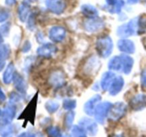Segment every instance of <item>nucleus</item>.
<instances>
[{"label": "nucleus", "mask_w": 146, "mask_h": 137, "mask_svg": "<svg viewBox=\"0 0 146 137\" xmlns=\"http://www.w3.org/2000/svg\"><path fill=\"white\" fill-rule=\"evenodd\" d=\"M113 48L112 39L108 36L101 37L97 39L96 43V49L98 55L103 58H106L111 54Z\"/></svg>", "instance_id": "1"}, {"label": "nucleus", "mask_w": 146, "mask_h": 137, "mask_svg": "<svg viewBox=\"0 0 146 137\" xmlns=\"http://www.w3.org/2000/svg\"><path fill=\"white\" fill-rule=\"evenodd\" d=\"M138 34V19L135 18L128 24L120 26L117 29V34L121 37H128Z\"/></svg>", "instance_id": "2"}, {"label": "nucleus", "mask_w": 146, "mask_h": 137, "mask_svg": "<svg viewBox=\"0 0 146 137\" xmlns=\"http://www.w3.org/2000/svg\"><path fill=\"white\" fill-rule=\"evenodd\" d=\"M127 111V106L124 103L117 102L113 104L108 114V119L112 121H117L125 116Z\"/></svg>", "instance_id": "3"}, {"label": "nucleus", "mask_w": 146, "mask_h": 137, "mask_svg": "<svg viewBox=\"0 0 146 137\" xmlns=\"http://www.w3.org/2000/svg\"><path fill=\"white\" fill-rule=\"evenodd\" d=\"M113 104L108 101L101 103L97 105L96 107L95 111H94V115L96 121H98L100 124H104L105 122V120L106 117H108V112L110 111V108H111Z\"/></svg>", "instance_id": "4"}, {"label": "nucleus", "mask_w": 146, "mask_h": 137, "mask_svg": "<svg viewBox=\"0 0 146 137\" xmlns=\"http://www.w3.org/2000/svg\"><path fill=\"white\" fill-rule=\"evenodd\" d=\"M101 67V62L97 57L93 55L86 61L84 67V71L86 75L94 76Z\"/></svg>", "instance_id": "5"}, {"label": "nucleus", "mask_w": 146, "mask_h": 137, "mask_svg": "<svg viewBox=\"0 0 146 137\" xmlns=\"http://www.w3.org/2000/svg\"><path fill=\"white\" fill-rule=\"evenodd\" d=\"M48 81L51 86L60 88L66 84V75L61 70L56 69L51 73Z\"/></svg>", "instance_id": "6"}, {"label": "nucleus", "mask_w": 146, "mask_h": 137, "mask_svg": "<svg viewBox=\"0 0 146 137\" xmlns=\"http://www.w3.org/2000/svg\"><path fill=\"white\" fill-rule=\"evenodd\" d=\"M105 26V23L101 19L94 17L84 22V28L88 32L96 33L101 31Z\"/></svg>", "instance_id": "7"}, {"label": "nucleus", "mask_w": 146, "mask_h": 137, "mask_svg": "<svg viewBox=\"0 0 146 137\" xmlns=\"http://www.w3.org/2000/svg\"><path fill=\"white\" fill-rule=\"evenodd\" d=\"M66 36L65 29L60 26H54L48 30V38L52 41L58 43L62 41Z\"/></svg>", "instance_id": "8"}, {"label": "nucleus", "mask_w": 146, "mask_h": 137, "mask_svg": "<svg viewBox=\"0 0 146 137\" xmlns=\"http://www.w3.org/2000/svg\"><path fill=\"white\" fill-rule=\"evenodd\" d=\"M57 51V48L51 43H46L38 47L36 50L37 55L44 58H50Z\"/></svg>", "instance_id": "9"}, {"label": "nucleus", "mask_w": 146, "mask_h": 137, "mask_svg": "<svg viewBox=\"0 0 146 137\" xmlns=\"http://www.w3.org/2000/svg\"><path fill=\"white\" fill-rule=\"evenodd\" d=\"M79 124L85 130L86 132L88 133V134L91 136H94L96 134L98 131V127H97L96 123L93 121L91 118H81L79 121Z\"/></svg>", "instance_id": "10"}, {"label": "nucleus", "mask_w": 146, "mask_h": 137, "mask_svg": "<svg viewBox=\"0 0 146 137\" xmlns=\"http://www.w3.org/2000/svg\"><path fill=\"white\" fill-rule=\"evenodd\" d=\"M117 46L118 49L125 54H133L135 51V44L130 39H123L119 40L117 43Z\"/></svg>", "instance_id": "11"}, {"label": "nucleus", "mask_w": 146, "mask_h": 137, "mask_svg": "<svg viewBox=\"0 0 146 137\" xmlns=\"http://www.w3.org/2000/svg\"><path fill=\"white\" fill-rule=\"evenodd\" d=\"M130 106L135 111L141 110L146 106V95L140 94H137L131 98L130 101Z\"/></svg>", "instance_id": "12"}, {"label": "nucleus", "mask_w": 146, "mask_h": 137, "mask_svg": "<svg viewBox=\"0 0 146 137\" xmlns=\"http://www.w3.org/2000/svg\"><path fill=\"white\" fill-rule=\"evenodd\" d=\"M101 100V96L99 94H96L94 96H93L84 105V111L89 116L94 115L96 107L97 106V105L98 104V102Z\"/></svg>", "instance_id": "13"}, {"label": "nucleus", "mask_w": 146, "mask_h": 137, "mask_svg": "<svg viewBox=\"0 0 146 137\" xmlns=\"http://www.w3.org/2000/svg\"><path fill=\"white\" fill-rule=\"evenodd\" d=\"M46 4L50 11L55 14H61L66 7L64 0H47Z\"/></svg>", "instance_id": "14"}, {"label": "nucleus", "mask_w": 146, "mask_h": 137, "mask_svg": "<svg viewBox=\"0 0 146 137\" xmlns=\"http://www.w3.org/2000/svg\"><path fill=\"white\" fill-rule=\"evenodd\" d=\"M124 86V79L121 76H115L109 88V94L112 96H115L121 91Z\"/></svg>", "instance_id": "15"}, {"label": "nucleus", "mask_w": 146, "mask_h": 137, "mask_svg": "<svg viewBox=\"0 0 146 137\" xmlns=\"http://www.w3.org/2000/svg\"><path fill=\"white\" fill-rule=\"evenodd\" d=\"M115 76H116L115 74L112 71H107V72L104 73L101 81V88L104 91H106L109 89Z\"/></svg>", "instance_id": "16"}, {"label": "nucleus", "mask_w": 146, "mask_h": 137, "mask_svg": "<svg viewBox=\"0 0 146 137\" xmlns=\"http://www.w3.org/2000/svg\"><path fill=\"white\" fill-rule=\"evenodd\" d=\"M122 60V71L125 74H129L132 71L133 67L134 60L132 57L128 55H121Z\"/></svg>", "instance_id": "17"}, {"label": "nucleus", "mask_w": 146, "mask_h": 137, "mask_svg": "<svg viewBox=\"0 0 146 137\" xmlns=\"http://www.w3.org/2000/svg\"><path fill=\"white\" fill-rule=\"evenodd\" d=\"M108 68L111 70L122 71V60L121 56H115L113 57L108 63Z\"/></svg>", "instance_id": "18"}, {"label": "nucleus", "mask_w": 146, "mask_h": 137, "mask_svg": "<svg viewBox=\"0 0 146 137\" xmlns=\"http://www.w3.org/2000/svg\"><path fill=\"white\" fill-rule=\"evenodd\" d=\"M14 84H15L16 88L19 91L23 93L26 92V90H27V84H26V82L24 78L19 74H16V76H14Z\"/></svg>", "instance_id": "19"}, {"label": "nucleus", "mask_w": 146, "mask_h": 137, "mask_svg": "<svg viewBox=\"0 0 146 137\" xmlns=\"http://www.w3.org/2000/svg\"><path fill=\"white\" fill-rule=\"evenodd\" d=\"M14 67L12 64H10L6 69L4 74V81L6 84H9L11 81L12 78H14Z\"/></svg>", "instance_id": "20"}, {"label": "nucleus", "mask_w": 146, "mask_h": 137, "mask_svg": "<svg viewBox=\"0 0 146 137\" xmlns=\"http://www.w3.org/2000/svg\"><path fill=\"white\" fill-rule=\"evenodd\" d=\"M82 11L86 16L88 17L89 18H94L96 17L98 14V11L94 7L89 5H84L82 8Z\"/></svg>", "instance_id": "21"}, {"label": "nucleus", "mask_w": 146, "mask_h": 137, "mask_svg": "<svg viewBox=\"0 0 146 137\" xmlns=\"http://www.w3.org/2000/svg\"><path fill=\"white\" fill-rule=\"evenodd\" d=\"M16 109L15 107L12 105H10L7 106L4 111V121L5 122L8 123L9 121H11L13 118H14V115H15Z\"/></svg>", "instance_id": "22"}, {"label": "nucleus", "mask_w": 146, "mask_h": 137, "mask_svg": "<svg viewBox=\"0 0 146 137\" xmlns=\"http://www.w3.org/2000/svg\"><path fill=\"white\" fill-rule=\"evenodd\" d=\"M71 134L74 137H86V131L81 126H74L71 131Z\"/></svg>", "instance_id": "23"}, {"label": "nucleus", "mask_w": 146, "mask_h": 137, "mask_svg": "<svg viewBox=\"0 0 146 137\" xmlns=\"http://www.w3.org/2000/svg\"><path fill=\"white\" fill-rule=\"evenodd\" d=\"M58 107H59V104L54 101H48L45 104L46 109L49 113H54L58 110Z\"/></svg>", "instance_id": "24"}, {"label": "nucleus", "mask_w": 146, "mask_h": 137, "mask_svg": "<svg viewBox=\"0 0 146 137\" xmlns=\"http://www.w3.org/2000/svg\"><path fill=\"white\" fill-rule=\"evenodd\" d=\"M76 106V101L74 99H66L63 103V107L65 110L71 111Z\"/></svg>", "instance_id": "25"}, {"label": "nucleus", "mask_w": 146, "mask_h": 137, "mask_svg": "<svg viewBox=\"0 0 146 137\" xmlns=\"http://www.w3.org/2000/svg\"><path fill=\"white\" fill-rule=\"evenodd\" d=\"M74 117H75V113L73 111H69L66 114L65 116V126L67 128H70L72 126Z\"/></svg>", "instance_id": "26"}, {"label": "nucleus", "mask_w": 146, "mask_h": 137, "mask_svg": "<svg viewBox=\"0 0 146 137\" xmlns=\"http://www.w3.org/2000/svg\"><path fill=\"white\" fill-rule=\"evenodd\" d=\"M47 133L50 137H62L61 131L57 127L51 126L47 129Z\"/></svg>", "instance_id": "27"}, {"label": "nucleus", "mask_w": 146, "mask_h": 137, "mask_svg": "<svg viewBox=\"0 0 146 137\" xmlns=\"http://www.w3.org/2000/svg\"><path fill=\"white\" fill-rule=\"evenodd\" d=\"M29 11V7H27V5H24L21 7L19 11V16L20 19L22 21H25L26 19H27Z\"/></svg>", "instance_id": "28"}, {"label": "nucleus", "mask_w": 146, "mask_h": 137, "mask_svg": "<svg viewBox=\"0 0 146 137\" xmlns=\"http://www.w3.org/2000/svg\"><path fill=\"white\" fill-rule=\"evenodd\" d=\"M9 54V49L7 45L0 47V59H7Z\"/></svg>", "instance_id": "29"}, {"label": "nucleus", "mask_w": 146, "mask_h": 137, "mask_svg": "<svg viewBox=\"0 0 146 137\" xmlns=\"http://www.w3.org/2000/svg\"><path fill=\"white\" fill-rule=\"evenodd\" d=\"M141 83L142 85L146 88V69L144 70L141 74Z\"/></svg>", "instance_id": "30"}, {"label": "nucleus", "mask_w": 146, "mask_h": 137, "mask_svg": "<svg viewBox=\"0 0 146 137\" xmlns=\"http://www.w3.org/2000/svg\"><path fill=\"white\" fill-rule=\"evenodd\" d=\"M18 137H36V136L34 134H32V133L26 132V133H23V134H20Z\"/></svg>", "instance_id": "31"}, {"label": "nucleus", "mask_w": 146, "mask_h": 137, "mask_svg": "<svg viewBox=\"0 0 146 137\" xmlns=\"http://www.w3.org/2000/svg\"><path fill=\"white\" fill-rule=\"evenodd\" d=\"M30 49H31V44H29V41H27V42L25 43V44H24V47H23V51H24V52H27V51H28Z\"/></svg>", "instance_id": "32"}, {"label": "nucleus", "mask_w": 146, "mask_h": 137, "mask_svg": "<svg viewBox=\"0 0 146 137\" xmlns=\"http://www.w3.org/2000/svg\"><path fill=\"white\" fill-rule=\"evenodd\" d=\"M4 62H1V61H0V71L1 70V68L4 67Z\"/></svg>", "instance_id": "33"}, {"label": "nucleus", "mask_w": 146, "mask_h": 137, "mask_svg": "<svg viewBox=\"0 0 146 137\" xmlns=\"http://www.w3.org/2000/svg\"><path fill=\"white\" fill-rule=\"evenodd\" d=\"M143 45L144 47H145V48L146 49V37L143 39Z\"/></svg>", "instance_id": "34"}, {"label": "nucleus", "mask_w": 146, "mask_h": 137, "mask_svg": "<svg viewBox=\"0 0 146 137\" xmlns=\"http://www.w3.org/2000/svg\"><path fill=\"white\" fill-rule=\"evenodd\" d=\"M138 0H128V1H129L130 3H135L137 2Z\"/></svg>", "instance_id": "35"}, {"label": "nucleus", "mask_w": 146, "mask_h": 137, "mask_svg": "<svg viewBox=\"0 0 146 137\" xmlns=\"http://www.w3.org/2000/svg\"><path fill=\"white\" fill-rule=\"evenodd\" d=\"M110 137H123V136L121 135H113L112 136H110Z\"/></svg>", "instance_id": "36"}]
</instances>
